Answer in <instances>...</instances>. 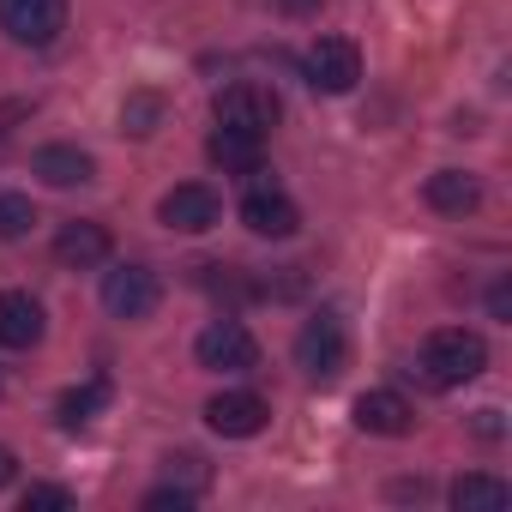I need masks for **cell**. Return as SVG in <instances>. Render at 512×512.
Masks as SVG:
<instances>
[{"label":"cell","mask_w":512,"mask_h":512,"mask_svg":"<svg viewBox=\"0 0 512 512\" xmlns=\"http://www.w3.org/2000/svg\"><path fill=\"white\" fill-rule=\"evenodd\" d=\"M157 302H163V284H157V272H145V266H121V272L103 278V308H109L115 320H151Z\"/></svg>","instance_id":"cell-8"},{"label":"cell","mask_w":512,"mask_h":512,"mask_svg":"<svg viewBox=\"0 0 512 512\" xmlns=\"http://www.w3.org/2000/svg\"><path fill=\"white\" fill-rule=\"evenodd\" d=\"M260 151H266V139H260V133H241V127H217V133L205 139V157H211L223 175H260Z\"/></svg>","instance_id":"cell-13"},{"label":"cell","mask_w":512,"mask_h":512,"mask_svg":"<svg viewBox=\"0 0 512 512\" xmlns=\"http://www.w3.org/2000/svg\"><path fill=\"white\" fill-rule=\"evenodd\" d=\"M217 127H241V133H272L278 127V115H284V103H278V91L272 85H253V79H235V85H223L217 91Z\"/></svg>","instance_id":"cell-2"},{"label":"cell","mask_w":512,"mask_h":512,"mask_svg":"<svg viewBox=\"0 0 512 512\" xmlns=\"http://www.w3.org/2000/svg\"><path fill=\"white\" fill-rule=\"evenodd\" d=\"M103 404H109V380L97 374V380H85V386L61 392V404H55V422H61V428H85V422H91Z\"/></svg>","instance_id":"cell-18"},{"label":"cell","mask_w":512,"mask_h":512,"mask_svg":"<svg viewBox=\"0 0 512 512\" xmlns=\"http://www.w3.org/2000/svg\"><path fill=\"white\" fill-rule=\"evenodd\" d=\"M452 506H458V512H500V506H512V488H506L500 476L470 470V476L452 482Z\"/></svg>","instance_id":"cell-17"},{"label":"cell","mask_w":512,"mask_h":512,"mask_svg":"<svg viewBox=\"0 0 512 512\" xmlns=\"http://www.w3.org/2000/svg\"><path fill=\"white\" fill-rule=\"evenodd\" d=\"M193 356H199V368H211V374H247V368H260V344H253V332H247L241 320H211V326L199 332Z\"/></svg>","instance_id":"cell-4"},{"label":"cell","mask_w":512,"mask_h":512,"mask_svg":"<svg viewBox=\"0 0 512 512\" xmlns=\"http://www.w3.org/2000/svg\"><path fill=\"white\" fill-rule=\"evenodd\" d=\"M187 506H193V488H175V482L145 494V512H187Z\"/></svg>","instance_id":"cell-22"},{"label":"cell","mask_w":512,"mask_h":512,"mask_svg":"<svg viewBox=\"0 0 512 512\" xmlns=\"http://www.w3.org/2000/svg\"><path fill=\"white\" fill-rule=\"evenodd\" d=\"M205 422H211L223 440H253V434L272 422V404H266L260 392H217V398L205 404Z\"/></svg>","instance_id":"cell-10"},{"label":"cell","mask_w":512,"mask_h":512,"mask_svg":"<svg viewBox=\"0 0 512 512\" xmlns=\"http://www.w3.org/2000/svg\"><path fill=\"white\" fill-rule=\"evenodd\" d=\"M488 368V344L482 332H464V326H440L428 344H422V374L428 386H464Z\"/></svg>","instance_id":"cell-1"},{"label":"cell","mask_w":512,"mask_h":512,"mask_svg":"<svg viewBox=\"0 0 512 512\" xmlns=\"http://www.w3.org/2000/svg\"><path fill=\"white\" fill-rule=\"evenodd\" d=\"M217 217H223V199H217L205 181H181V187H169L163 205H157V223L175 229V235H205V229H217Z\"/></svg>","instance_id":"cell-7"},{"label":"cell","mask_w":512,"mask_h":512,"mask_svg":"<svg viewBox=\"0 0 512 512\" xmlns=\"http://www.w3.org/2000/svg\"><path fill=\"white\" fill-rule=\"evenodd\" d=\"M488 314H494V320H506V314H512V290H506V284H494V290H488Z\"/></svg>","instance_id":"cell-23"},{"label":"cell","mask_w":512,"mask_h":512,"mask_svg":"<svg viewBox=\"0 0 512 512\" xmlns=\"http://www.w3.org/2000/svg\"><path fill=\"white\" fill-rule=\"evenodd\" d=\"M278 7H284V13H296V19H302V13H320V0H278Z\"/></svg>","instance_id":"cell-25"},{"label":"cell","mask_w":512,"mask_h":512,"mask_svg":"<svg viewBox=\"0 0 512 512\" xmlns=\"http://www.w3.org/2000/svg\"><path fill=\"white\" fill-rule=\"evenodd\" d=\"M61 506H73V488H55V482L25 488V512H61Z\"/></svg>","instance_id":"cell-21"},{"label":"cell","mask_w":512,"mask_h":512,"mask_svg":"<svg viewBox=\"0 0 512 512\" xmlns=\"http://www.w3.org/2000/svg\"><path fill=\"white\" fill-rule=\"evenodd\" d=\"M37 229V205L25 193H0V241H19Z\"/></svg>","instance_id":"cell-20"},{"label":"cell","mask_w":512,"mask_h":512,"mask_svg":"<svg viewBox=\"0 0 512 512\" xmlns=\"http://www.w3.org/2000/svg\"><path fill=\"white\" fill-rule=\"evenodd\" d=\"M157 121H163V97H157V91H133V97L121 103V127H127V133L145 139V133H157Z\"/></svg>","instance_id":"cell-19"},{"label":"cell","mask_w":512,"mask_h":512,"mask_svg":"<svg viewBox=\"0 0 512 512\" xmlns=\"http://www.w3.org/2000/svg\"><path fill=\"white\" fill-rule=\"evenodd\" d=\"M302 73H308V85H314L320 97H350L356 79H362V49H356L350 37H320V43L308 49Z\"/></svg>","instance_id":"cell-3"},{"label":"cell","mask_w":512,"mask_h":512,"mask_svg":"<svg viewBox=\"0 0 512 512\" xmlns=\"http://www.w3.org/2000/svg\"><path fill=\"white\" fill-rule=\"evenodd\" d=\"M410 422H416V410H410L398 392H362V398H356V428H362V434L398 440V434H410Z\"/></svg>","instance_id":"cell-14"},{"label":"cell","mask_w":512,"mask_h":512,"mask_svg":"<svg viewBox=\"0 0 512 512\" xmlns=\"http://www.w3.org/2000/svg\"><path fill=\"white\" fill-rule=\"evenodd\" d=\"M428 205L446 211V217H464V211L482 205V187H476V175H464V169H440V175H428Z\"/></svg>","instance_id":"cell-16"},{"label":"cell","mask_w":512,"mask_h":512,"mask_svg":"<svg viewBox=\"0 0 512 512\" xmlns=\"http://www.w3.org/2000/svg\"><path fill=\"white\" fill-rule=\"evenodd\" d=\"M0 31L25 49H49L67 31V0H0Z\"/></svg>","instance_id":"cell-5"},{"label":"cell","mask_w":512,"mask_h":512,"mask_svg":"<svg viewBox=\"0 0 512 512\" xmlns=\"http://www.w3.org/2000/svg\"><path fill=\"white\" fill-rule=\"evenodd\" d=\"M19 476V458H13V446H0V488H7Z\"/></svg>","instance_id":"cell-24"},{"label":"cell","mask_w":512,"mask_h":512,"mask_svg":"<svg viewBox=\"0 0 512 512\" xmlns=\"http://www.w3.org/2000/svg\"><path fill=\"white\" fill-rule=\"evenodd\" d=\"M109 229L103 223H91V217H79V223H61V235H55V260L61 266H73V272H85V266H103L109 260Z\"/></svg>","instance_id":"cell-11"},{"label":"cell","mask_w":512,"mask_h":512,"mask_svg":"<svg viewBox=\"0 0 512 512\" xmlns=\"http://www.w3.org/2000/svg\"><path fill=\"white\" fill-rule=\"evenodd\" d=\"M0 344H7V350L43 344V302L31 290H7V296H0Z\"/></svg>","instance_id":"cell-12"},{"label":"cell","mask_w":512,"mask_h":512,"mask_svg":"<svg viewBox=\"0 0 512 512\" xmlns=\"http://www.w3.org/2000/svg\"><path fill=\"white\" fill-rule=\"evenodd\" d=\"M241 223H247L253 235H266V241H290V235L302 229V211H296L290 193H278V187L260 181V187L241 199Z\"/></svg>","instance_id":"cell-9"},{"label":"cell","mask_w":512,"mask_h":512,"mask_svg":"<svg viewBox=\"0 0 512 512\" xmlns=\"http://www.w3.org/2000/svg\"><path fill=\"white\" fill-rule=\"evenodd\" d=\"M31 169H37L49 187H85V181L97 175V163H91L79 145H43V151L31 157Z\"/></svg>","instance_id":"cell-15"},{"label":"cell","mask_w":512,"mask_h":512,"mask_svg":"<svg viewBox=\"0 0 512 512\" xmlns=\"http://www.w3.org/2000/svg\"><path fill=\"white\" fill-rule=\"evenodd\" d=\"M344 356H350V338H344V320L338 314H314L296 332V362L308 368V380H338Z\"/></svg>","instance_id":"cell-6"}]
</instances>
